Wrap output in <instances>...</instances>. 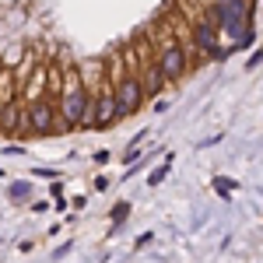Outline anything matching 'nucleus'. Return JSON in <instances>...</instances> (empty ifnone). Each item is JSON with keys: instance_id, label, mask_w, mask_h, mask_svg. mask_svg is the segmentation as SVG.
Listing matches in <instances>:
<instances>
[{"instance_id": "1", "label": "nucleus", "mask_w": 263, "mask_h": 263, "mask_svg": "<svg viewBox=\"0 0 263 263\" xmlns=\"http://www.w3.org/2000/svg\"><path fill=\"white\" fill-rule=\"evenodd\" d=\"M63 78H67V88H63V105L60 116L67 130H78V126H91V112H95V99L88 95V88L81 84V74L78 67H63Z\"/></svg>"}, {"instance_id": "2", "label": "nucleus", "mask_w": 263, "mask_h": 263, "mask_svg": "<svg viewBox=\"0 0 263 263\" xmlns=\"http://www.w3.org/2000/svg\"><path fill=\"white\" fill-rule=\"evenodd\" d=\"M57 130H67L60 120H57V109H53V102H32V105H25V120H21V137H49V134H57Z\"/></svg>"}, {"instance_id": "3", "label": "nucleus", "mask_w": 263, "mask_h": 263, "mask_svg": "<svg viewBox=\"0 0 263 263\" xmlns=\"http://www.w3.org/2000/svg\"><path fill=\"white\" fill-rule=\"evenodd\" d=\"M112 123H120L116 84H102L99 91H95V112H91V126H95V130H109Z\"/></svg>"}, {"instance_id": "4", "label": "nucleus", "mask_w": 263, "mask_h": 263, "mask_svg": "<svg viewBox=\"0 0 263 263\" xmlns=\"http://www.w3.org/2000/svg\"><path fill=\"white\" fill-rule=\"evenodd\" d=\"M144 102V84L137 74H126L120 84H116V105H120V120H126V116H134L137 109H141Z\"/></svg>"}, {"instance_id": "5", "label": "nucleus", "mask_w": 263, "mask_h": 263, "mask_svg": "<svg viewBox=\"0 0 263 263\" xmlns=\"http://www.w3.org/2000/svg\"><path fill=\"white\" fill-rule=\"evenodd\" d=\"M158 67H162V74L168 78V84H172V81H179V78H186L190 57L182 53V46L168 42V46H162V53H158Z\"/></svg>"}, {"instance_id": "6", "label": "nucleus", "mask_w": 263, "mask_h": 263, "mask_svg": "<svg viewBox=\"0 0 263 263\" xmlns=\"http://www.w3.org/2000/svg\"><path fill=\"white\" fill-rule=\"evenodd\" d=\"M193 42H197V49H200L203 57H224L221 42H218V25H207V21H197V28H193Z\"/></svg>"}, {"instance_id": "7", "label": "nucleus", "mask_w": 263, "mask_h": 263, "mask_svg": "<svg viewBox=\"0 0 263 263\" xmlns=\"http://www.w3.org/2000/svg\"><path fill=\"white\" fill-rule=\"evenodd\" d=\"M25 120V105L21 102H4L0 105V134H18Z\"/></svg>"}, {"instance_id": "8", "label": "nucleus", "mask_w": 263, "mask_h": 263, "mask_svg": "<svg viewBox=\"0 0 263 263\" xmlns=\"http://www.w3.org/2000/svg\"><path fill=\"white\" fill-rule=\"evenodd\" d=\"M46 78H49V63H35V78L25 84V102H28V105L46 99Z\"/></svg>"}, {"instance_id": "9", "label": "nucleus", "mask_w": 263, "mask_h": 263, "mask_svg": "<svg viewBox=\"0 0 263 263\" xmlns=\"http://www.w3.org/2000/svg\"><path fill=\"white\" fill-rule=\"evenodd\" d=\"M165 84H168V78L162 74V67H158V60L147 63V95H162Z\"/></svg>"}, {"instance_id": "10", "label": "nucleus", "mask_w": 263, "mask_h": 263, "mask_svg": "<svg viewBox=\"0 0 263 263\" xmlns=\"http://www.w3.org/2000/svg\"><path fill=\"white\" fill-rule=\"evenodd\" d=\"M4 102H14V78L7 70H0V105Z\"/></svg>"}, {"instance_id": "11", "label": "nucleus", "mask_w": 263, "mask_h": 263, "mask_svg": "<svg viewBox=\"0 0 263 263\" xmlns=\"http://www.w3.org/2000/svg\"><path fill=\"white\" fill-rule=\"evenodd\" d=\"M168 168H172V158H168V162H165L162 168H155V172H151V176H147V182H151V186H158V182H162L165 176H168Z\"/></svg>"}, {"instance_id": "12", "label": "nucleus", "mask_w": 263, "mask_h": 263, "mask_svg": "<svg viewBox=\"0 0 263 263\" xmlns=\"http://www.w3.org/2000/svg\"><path fill=\"white\" fill-rule=\"evenodd\" d=\"M221 4H228V7H235V11H242L246 18L253 21V7H249V0H221Z\"/></svg>"}, {"instance_id": "13", "label": "nucleus", "mask_w": 263, "mask_h": 263, "mask_svg": "<svg viewBox=\"0 0 263 263\" xmlns=\"http://www.w3.org/2000/svg\"><path fill=\"white\" fill-rule=\"evenodd\" d=\"M126 214H130V207H126V203H123V207H116V211H112V221H123V218H126Z\"/></svg>"}, {"instance_id": "14", "label": "nucleus", "mask_w": 263, "mask_h": 263, "mask_svg": "<svg viewBox=\"0 0 263 263\" xmlns=\"http://www.w3.org/2000/svg\"><path fill=\"white\" fill-rule=\"evenodd\" d=\"M25 193H28V186H25V182H18V186H11V197H25Z\"/></svg>"}, {"instance_id": "15", "label": "nucleus", "mask_w": 263, "mask_h": 263, "mask_svg": "<svg viewBox=\"0 0 263 263\" xmlns=\"http://www.w3.org/2000/svg\"><path fill=\"white\" fill-rule=\"evenodd\" d=\"M256 63H263V49H256V53L249 57V67H256Z\"/></svg>"}]
</instances>
